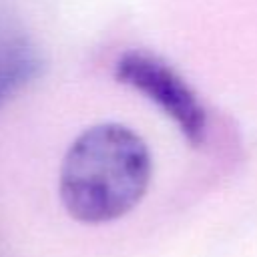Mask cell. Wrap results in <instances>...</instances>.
<instances>
[{
    "label": "cell",
    "instance_id": "cell-1",
    "mask_svg": "<svg viewBox=\"0 0 257 257\" xmlns=\"http://www.w3.org/2000/svg\"><path fill=\"white\" fill-rule=\"evenodd\" d=\"M151 177L147 143L124 124L100 122L70 143L60 165L58 195L72 219L100 225L131 213Z\"/></svg>",
    "mask_w": 257,
    "mask_h": 257
},
{
    "label": "cell",
    "instance_id": "cell-2",
    "mask_svg": "<svg viewBox=\"0 0 257 257\" xmlns=\"http://www.w3.org/2000/svg\"><path fill=\"white\" fill-rule=\"evenodd\" d=\"M114 78L155 102L193 147L205 143L207 110L197 92L167 60L145 50H128L118 56Z\"/></svg>",
    "mask_w": 257,
    "mask_h": 257
},
{
    "label": "cell",
    "instance_id": "cell-3",
    "mask_svg": "<svg viewBox=\"0 0 257 257\" xmlns=\"http://www.w3.org/2000/svg\"><path fill=\"white\" fill-rule=\"evenodd\" d=\"M42 68L40 52L20 20L0 8V108Z\"/></svg>",
    "mask_w": 257,
    "mask_h": 257
}]
</instances>
